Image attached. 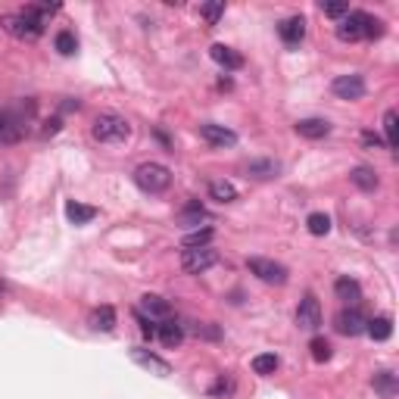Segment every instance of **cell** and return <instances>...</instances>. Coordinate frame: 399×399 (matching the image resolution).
Masks as SVG:
<instances>
[{
	"instance_id": "1",
	"label": "cell",
	"mask_w": 399,
	"mask_h": 399,
	"mask_svg": "<svg viewBox=\"0 0 399 399\" xmlns=\"http://www.w3.org/2000/svg\"><path fill=\"white\" fill-rule=\"evenodd\" d=\"M0 25H4V32L13 34V38L34 41L41 32H44L47 16H41L38 6H28V10H19V13H6V16L0 19Z\"/></svg>"
},
{
	"instance_id": "2",
	"label": "cell",
	"mask_w": 399,
	"mask_h": 399,
	"mask_svg": "<svg viewBox=\"0 0 399 399\" xmlns=\"http://www.w3.org/2000/svg\"><path fill=\"white\" fill-rule=\"evenodd\" d=\"M91 134H94V141H100V144H122L132 137V125H128V119H122V115L103 113L94 119Z\"/></svg>"
},
{
	"instance_id": "3",
	"label": "cell",
	"mask_w": 399,
	"mask_h": 399,
	"mask_svg": "<svg viewBox=\"0 0 399 399\" xmlns=\"http://www.w3.org/2000/svg\"><path fill=\"white\" fill-rule=\"evenodd\" d=\"M134 184L144 194H165L172 187V172L159 163H144L134 169Z\"/></svg>"
},
{
	"instance_id": "4",
	"label": "cell",
	"mask_w": 399,
	"mask_h": 399,
	"mask_svg": "<svg viewBox=\"0 0 399 399\" xmlns=\"http://www.w3.org/2000/svg\"><path fill=\"white\" fill-rule=\"evenodd\" d=\"M246 268H250V274H256L259 281H265V284H287V268L281 262H274V259L253 256V259H246Z\"/></svg>"
},
{
	"instance_id": "5",
	"label": "cell",
	"mask_w": 399,
	"mask_h": 399,
	"mask_svg": "<svg viewBox=\"0 0 399 399\" xmlns=\"http://www.w3.org/2000/svg\"><path fill=\"white\" fill-rule=\"evenodd\" d=\"M219 262V253L213 246H197V250H184L181 253V268L187 274H203L206 268H213Z\"/></svg>"
},
{
	"instance_id": "6",
	"label": "cell",
	"mask_w": 399,
	"mask_h": 399,
	"mask_svg": "<svg viewBox=\"0 0 399 399\" xmlns=\"http://www.w3.org/2000/svg\"><path fill=\"white\" fill-rule=\"evenodd\" d=\"M296 324H300V331H318V328H322V303H318L315 293H306L300 300V309H296Z\"/></svg>"
},
{
	"instance_id": "7",
	"label": "cell",
	"mask_w": 399,
	"mask_h": 399,
	"mask_svg": "<svg viewBox=\"0 0 399 399\" xmlns=\"http://www.w3.org/2000/svg\"><path fill=\"white\" fill-rule=\"evenodd\" d=\"M331 91L337 94L340 100H362L365 97V78L350 72V75H337L331 82Z\"/></svg>"
},
{
	"instance_id": "8",
	"label": "cell",
	"mask_w": 399,
	"mask_h": 399,
	"mask_svg": "<svg viewBox=\"0 0 399 399\" xmlns=\"http://www.w3.org/2000/svg\"><path fill=\"white\" fill-rule=\"evenodd\" d=\"M365 324H368V318L362 315L359 309H340L337 312V318H334V328H337L343 337H359V334H365Z\"/></svg>"
},
{
	"instance_id": "9",
	"label": "cell",
	"mask_w": 399,
	"mask_h": 399,
	"mask_svg": "<svg viewBox=\"0 0 399 399\" xmlns=\"http://www.w3.org/2000/svg\"><path fill=\"white\" fill-rule=\"evenodd\" d=\"M365 23H368V13H346L337 25V38L340 41H362L365 38Z\"/></svg>"
},
{
	"instance_id": "10",
	"label": "cell",
	"mask_w": 399,
	"mask_h": 399,
	"mask_svg": "<svg viewBox=\"0 0 399 399\" xmlns=\"http://www.w3.org/2000/svg\"><path fill=\"white\" fill-rule=\"evenodd\" d=\"M132 359H134L141 368H147V372H153L156 377H169V374H172V365H169V362H165V359H159L156 353L144 350V346H134V350H132Z\"/></svg>"
},
{
	"instance_id": "11",
	"label": "cell",
	"mask_w": 399,
	"mask_h": 399,
	"mask_svg": "<svg viewBox=\"0 0 399 399\" xmlns=\"http://www.w3.org/2000/svg\"><path fill=\"white\" fill-rule=\"evenodd\" d=\"M200 137L206 144H213V147H234V144H237V134L231 132V128L213 125V122H203V125H200Z\"/></svg>"
},
{
	"instance_id": "12",
	"label": "cell",
	"mask_w": 399,
	"mask_h": 399,
	"mask_svg": "<svg viewBox=\"0 0 399 399\" xmlns=\"http://www.w3.org/2000/svg\"><path fill=\"white\" fill-rule=\"evenodd\" d=\"M278 34H281V41H284V44L296 47L303 38H306V19H303V16H290V19H284V23L278 25Z\"/></svg>"
},
{
	"instance_id": "13",
	"label": "cell",
	"mask_w": 399,
	"mask_h": 399,
	"mask_svg": "<svg viewBox=\"0 0 399 399\" xmlns=\"http://www.w3.org/2000/svg\"><path fill=\"white\" fill-rule=\"evenodd\" d=\"M246 175L256 181H272L281 175V163L278 159H250L246 163Z\"/></svg>"
},
{
	"instance_id": "14",
	"label": "cell",
	"mask_w": 399,
	"mask_h": 399,
	"mask_svg": "<svg viewBox=\"0 0 399 399\" xmlns=\"http://www.w3.org/2000/svg\"><path fill=\"white\" fill-rule=\"evenodd\" d=\"M293 128H296V134L306 137V141H322V137L331 134V122L328 119H300Z\"/></svg>"
},
{
	"instance_id": "15",
	"label": "cell",
	"mask_w": 399,
	"mask_h": 399,
	"mask_svg": "<svg viewBox=\"0 0 399 399\" xmlns=\"http://www.w3.org/2000/svg\"><path fill=\"white\" fill-rule=\"evenodd\" d=\"M350 181L365 194L377 191V184H381V178H377V172L372 169V165H355V169L350 172Z\"/></svg>"
},
{
	"instance_id": "16",
	"label": "cell",
	"mask_w": 399,
	"mask_h": 399,
	"mask_svg": "<svg viewBox=\"0 0 399 399\" xmlns=\"http://www.w3.org/2000/svg\"><path fill=\"white\" fill-rule=\"evenodd\" d=\"M209 56H213L219 66H224V69H241L243 66V56L237 53L234 47H224V44H213L209 47Z\"/></svg>"
},
{
	"instance_id": "17",
	"label": "cell",
	"mask_w": 399,
	"mask_h": 399,
	"mask_svg": "<svg viewBox=\"0 0 399 399\" xmlns=\"http://www.w3.org/2000/svg\"><path fill=\"white\" fill-rule=\"evenodd\" d=\"M334 293H337V300L350 303V306H355V303L362 300V287H359V281H353V278H337L334 281Z\"/></svg>"
},
{
	"instance_id": "18",
	"label": "cell",
	"mask_w": 399,
	"mask_h": 399,
	"mask_svg": "<svg viewBox=\"0 0 399 399\" xmlns=\"http://www.w3.org/2000/svg\"><path fill=\"white\" fill-rule=\"evenodd\" d=\"M141 306H144V312H147L150 318H169L172 315L169 300H163V296H156V293H144L141 296Z\"/></svg>"
},
{
	"instance_id": "19",
	"label": "cell",
	"mask_w": 399,
	"mask_h": 399,
	"mask_svg": "<svg viewBox=\"0 0 399 399\" xmlns=\"http://www.w3.org/2000/svg\"><path fill=\"white\" fill-rule=\"evenodd\" d=\"M91 328L94 331H113L115 328V309L113 306H97L91 312Z\"/></svg>"
},
{
	"instance_id": "20",
	"label": "cell",
	"mask_w": 399,
	"mask_h": 399,
	"mask_svg": "<svg viewBox=\"0 0 399 399\" xmlns=\"http://www.w3.org/2000/svg\"><path fill=\"white\" fill-rule=\"evenodd\" d=\"M159 340H163V346H169V350H175V346L184 343V328L175 322H165V324H159Z\"/></svg>"
},
{
	"instance_id": "21",
	"label": "cell",
	"mask_w": 399,
	"mask_h": 399,
	"mask_svg": "<svg viewBox=\"0 0 399 399\" xmlns=\"http://www.w3.org/2000/svg\"><path fill=\"white\" fill-rule=\"evenodd\" d=\"M384 141H387L390 150L399 147V113L396 110L384 113Z\"/></svg>"
},
{
	"instance_id": "22",
	"label": "cell",
	"mask_w": 399,
	"mask_h": 399,
	"mask_svg": "<svg viewBox=\"0 0 399 399\" xmlns=\"http://www.w3.org/2000/svg\"><path fill=\"white\" fill-rule=\"evenodd\" d=\"M365 334L372 340H390V334H393V322H390L387 315H377L365 324Z\"/></svg>"
},
{
	"instance_id": "23",
	"label": "cell",
	"mask_w": 399,
	"mask_h": 399,
	"mask_svg": "<svg viewBox=\"0 0 399 399\" xmlns=\"http://www.w3.org/2000/svg\"><path fill=\"white\" fill-rule=\"evenodd\" d=\"M372 384H374V390L381 393L384 399H393L396 396V374L393 372H377L372 377Z\"/></svg>"
},
{
	"instance_id": "24",
	"label": "cell",
	"mask_w": 399,
	"mask_h": 399,
	"mask_svg": "<svg viewBox=\"0 0 399 399\" xmlns=\"http://www.w3.org/2000/svg\"><path fill=\"white\" fill-rule=\"evenodd\" d=\"M209 197L215 203H234L237 200V187L231 184V181H213L209 184Z\"/></svg>"
},
{
	"instance_id": "25",
	"label": "cell",
	"mask_w": 399,
	"mask_h": 399,
	"mask_svg": "<svg viewBox=\"0 0 399 399\" xmlns=\"http://www.w3.org/2000/svg\"><path fill=\"white\" fill-rule=\"evenodd\" d=\"M66 215H69V222H75V224H88L94 215H97V209L82 206V203H66Z\"/></svg>"
},
{
	"instance_id": "26",
	"label": "cell",
	"mask_w": 399,
	"mask_h": 399,
	"mask_svg": "<svg viewBox=\"0 0 399 399\" xmlns=\"http://www.w3.org/2000/svg\"><path fill=\"white\" fill-rule=\"evenodd\" d=\"M253 372L262 374V377L274 374V372H278V355H274V353H259L256 359H253Z\"/></svg>"
},
{
	"instance_id": "27",
	"label": "cell",
	"mask_w": 399,
	"mask_h": 399,
	"mask_svg": "<svg viewBox=\"0 0 399 399\" xmlns=\"http://www.w3.org/2000/svg\"><path fill=\"white\" fill-rule=\"evenodd\" d=\"M306 228H309V234L324 237V234L331 231V215H324V213H312L309 219H306Z\"/></svg>"
},
{
	"instance_id": "28",
	"label": "cell",
	"mask_w": 399,
	"mask_h": 399,
	"mask_svg": "<svg viewBox=\"0 0 399 399\" xmlns=\"http://www.w3.org/2000/svg\"><path fill=\"white\" fill-rule=\"evenodd\" d=\"M209 241H213V228H200V231H191V234L181 241V246H184V250H197V246H209Z\"/></svg>"
},
{
	"instance_id": "29",
	"label": "cell",
	"mask_w": 399,
	"mask_h": 399,
	"mask_svg": "<svg viewBox=\"0 0 399 399\" xmlns=\"http://www.w3.org/2000/svg\"><path fill=\"white\" fill-rule=\"evenodd\" d=\"M178 219H181V224H200L206 219V209H203L200 203H187V209L178 215Z\"/></svg>"
},
{
	"instance_id": "30",
	"label": "cell",
	"mask_w": 399,
	"mask_h": 399,
	"mask_svg": "<svg viewBox=\"0 0 399 399\" xmlns=\"http://www.w3.org/2000/svg\"><path fill=\"white\" fill-rule=\"evenodd\" d=\"M309 350H312V359H315V362H328L331 359V343L324 337H312Z\"/></svg>"
},
{
	"instance_id": "31",
	"label": "cell",
	"mask_w": 399,
	"mask_h": 399,
	"mask_svg": "<svg viewBox=\"0 0 399 399\" xmlns=\"http://www.w3.org/2000/svg\"><path fill=\"white\" fill-rule=\"evenodd\" d=\"M53 44H56V50H60L63 56H72V53H75V47H78L75 44V34H72V32H60Z\"/></svg>"
},
{
	"instance_id": "32",
	"label": "cell",
	"mask_w": 399,
	"mask_h": 399,
	"mask_svg": "<svg viewBox=\"0 0 399 399\" xmlns=\"http://www.w3.org/2000/svg\"><path fill=\"white\" fill-rule=\"evenodd\" d=\"M222 13H224V4H222V0H215V4H206V6H203V19H206L209 25L219 23Z\"/></svg>"
},
{
	"instance_id": "33",
	"label": "cell",
	"mask_w": 399,
	"mask_h": 399,
	"mask_svg": "<svg viewBox=\"0 0 399 399\" xmlns=\"http://www.w3.org/2000/svg\"><path fill=\"white\" fill-rule=\"evenodd\" d=\"M322 13L324 16H331V19H343L346 13H350V6L346 4H322Z\"/></svg>"
},
{
	"instance_id": "34",
	"label": "cell",
	"mask_w": 399,
	"mask_h": 399,
	"mask_svg": "<svg viewBox=\"0 0 399 399\" xmlns=\"http://www.w3.org/2000/svg\"><path fill=\"white\" fill-rule=\"evenodd\" d=\"M384 34V23L381 19H374V16H368V23H365V38H381Z\"/></svg>"
},
{
	"instance_id": "35",
	"label": "cell",
	"mask_w": 399,
	"mask_h": 399,
	"mask_svg": "<svg viewBox=\"0 0 399 399\" xmlns=\"http://www.w3.org/2000/svg\"><path fill=\"white\" fill-rule=\"evenodd\" d=\"M60 125H63L60 119H50V122H44V128H41V137H53L56 132H60Z\"/></svg>"
},
{
	"instance_id": "36",
	"label": "cell",
	"mask_w": 399,
	"mask_h": 399,
	"mask_svg": "<svg viewBox=\"0 0 399 399\" xmlns=\"http://www.w3.org/2000/svg\"><path fill=\"white\" fill-rule=\"evenodd\" d=\"M137 324H141V331H144V337H153L156 334V328H153V322H150V318H144L141 312H137Z\"/></svg>"
},
{
	"instance_id": "37",
	"label": "cell",
	"mask_w": 399,
	"mask_h": 399,
	"mask_svg": "<svg viewBox=\"0 0 399 399\" xmlns=\"http://www.w3.org/2000/svg\"><path fill=\"white\" fill-rule=\"evenodd\" d=\"M362 141H365V147H381V137H377V134H372V132H365V134H362Z\"/></svg>"
}]
</instances>
